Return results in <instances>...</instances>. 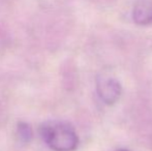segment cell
Listing matches in <instances>:
<instances>
[{
    "mask_svg": "<svg viewBox=\"0 0 152 151\" xmlns=\"http://www.w3.org/2000/svg\"><path fill=\"white\" fill-rule=\"evenodd\" d=\"M39 133L44 142L53 151H75L79 145L78 135L68 123L46 122L40 126Z\"/></svg>",
    "mask_w": 152,
    "mask_h": 151,
    "instance_id": "cell-1",
    "label": "cell"
},
{
    "mask_svg": "<svg viewBox=\"0 0 152 151\" xmlns=\"http://www.w3.org/2000/svg\"><path fill=\"white\" fill-rule=\"evenodd\" d=\"M96 91L106 105L112 106L119 101L122 93L121 84L109 74H100L96 79Z\"/></svg>",
    "mask_w": 152,
    "mask_h": 151,
    "instance_id": "cell-2",
    "label": "cell"
},
{
    "mask_svg": "<svg viewBox=\"0 0 152 151\" xmlns=\"http://www.w3.org/2000/svg\"><path fill=\"white\" fill-rule=\"evenodd\" d=\"M132 19L141 26L152 24V0H139L134 6Z\"/></svg>",
    "mask_w": 152,
    "mask_h": 151,
    "instance_id": "cell-3",
    "label": "cell"
},
{
    "mask_svg": "<svg viewBox=\"0 0 152 151\" xmlns=\"http://www.w3.org/2000/svg\"><path fill=\"white\" fill-rule=\"evenodd\" d=\"M18 136L22 142H28L32 138V131L27 123L20 122L18 124Z\"/></svg>",
    "mask_w": 152,
    "mask_h": 151,
    "instance_id": "cell-4",
    "label": "cell"
},
{
    "mask_svg": "<svg viewBox=\"0 0 152 151\" xmlns=\"http://www.w3.org/2000/svg\"><path fill=\"white\" fill-rule=\"evenodd\" d=\"M115 151H129L127 149H118V150H115Z\"/></svg>",
    "mask_w": 152,
    "mask_h": 151,
    "instance_id": "cell-5",
    "label": "cell"
}]
</instances>
